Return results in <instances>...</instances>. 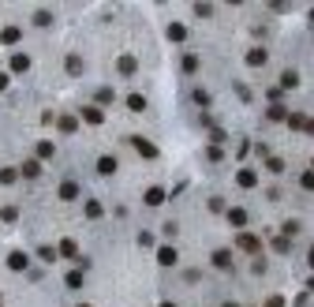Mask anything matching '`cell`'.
Returning <instances> with one entry per match:
<instances>
[{
	"instance_id": "cell-1",
	"label": "cell",
	"mask_w": 314,
	"mask_h": 307,
	"mask_svg": "<svg viewBox=\"0 0 314 307\" xmlns=\"http://www.w3.org/2000/svg\"><path fill=\"white\" fill-rule=\"evenodd\" d=\"M131 143H135V150L142 154V157H157V146L153 143H146V139H138V135H131Z\"/></svg>"
},
{
	"instance_id": "cell-2",
	"label": "cell",
	"mask_w": 314,
	"mask_h": 307,
	"mask_svg": "<svg viewBox=\"0 0 314 307\" xmlns=\"http://www.w3.org/2000/svg\"><path fill=\"white\" fill-rule=\"evenodd\" d=\"M97 172H101V176H112V172H116V157H109V154L97 157Z\"/></svg>"
},
{
	"instance_id": "cell-3",
	"label": "cell",
	"mask_w": 314,
	"mask_h": 307,
	"mask_svg": "<svg viewBox=\"0 0 314 307\" xmlns=\"http://www.w3.org/2000/svg\"><path fill=\"white\" fill-rule=\"evenodd\" d=\"M83 120H86V124H101L105 112H101V109H93V105H83Z\"/></svg>"
},
{
	"instance_id": "cell-4",
	"label": "cell",
	"mask_w": 314,
	"mask_h": 307,
	"mask_svg": "<svg viewBox=\"0 0 314 307\" xmlns=\"http://www.w3.org/2000/svg\"><path fill=\"white\" fill-rule=\"evenodd\" d=\"M116 71H120V75H135V56H120L116 60Z\"/></svg>"
},
{
	"instance_id": "cell-5",
	"label": "cell",
	"mask_w": 314,
	"mask_h": 307,
	"mask_svg": "<svg viewBox=\"0 0 314 307\" xmlns=\"http://www.w3.org/2000/svg\"><path fill=\"white\" fill-rule=\"evenodd\" d=\"M79 195V188H75V180H64V184H60V199H64V203H71V199Z\"/></svg>"
},
{
	"instance_id": "cell-6",
	"label": "cell",
	"mask_w": 314,
	"mask_h": 307,
	"mask_svg": "<svg viewBox=\"0 0 314 307\" xmlns=\"http://www.w3.org/2000/svg\"><path fill=\"white\" fill-rule=\"evenodd\" d=\"M19 176H26V180L42 176V165H38V161H23V169H19Z\"/></svg>"
},
{
	"instance_id": "cell-7",
	"label": "cell",
	"mask_w": 314,
	"mask_h": 307,
	"mask_svg": "<svg viewBox=\"0 0 314 307\" xmlns=\"http://www.w3.org/2000/svg\"><path fill=\"white\" fill-rule=\"evenodd\" d=\"M157 262H161V266H172V262H176V248H169V244H165V248L157 251Z\"/></svg>"
},
{
	"instance_id": "cell-8",
	"label": "cell",
	"mask_w": 314,
	"mask_h": 307,
	"mask_svg": "<svg viewBox=\"0 0 314 307\" xmlns=\"http://www.w3.org/2000/svg\"><path fill=\"white\" fill-rule=\"evenodd\" d=\"M26 262H30V258H26L23 251H11V255H8V266H11V270H26Z\"/></svg>"
},
{
	"instance_id": "cell-9",
	"label": "cell",
	"mask_w": 314,
	"mask_h": 307,
	"mask_svg": "<svg viewBox=\"0 0 314 307\" xmlns=\"http://www.w3.org/2000/svg\"><path fill=\"white\" fill-rule=\"evenodd\" d=\"M142 199H146V206H161V203H165V191H161V188H150Z\"/></svg>"
},
{
	"instance_id": "cell-10",
	"label": "cell",
	"mask_w": 314,
	"mask_h": 307,
	"mask_svg": "<svg viewBox=\"0 0 314 307\" xmlns=\"http://www.w3.org/2000/svg\"><path fill=\"white\" fill-rule=\"evenodd\" d=\"M30 68V56H26V52H15V56H11V71H26Z\"/></svg>"
},
{
	"instance_id": "cell-11",
	"label": "cell",
	"mask_w": 314,
	"mask_h": 307,
	"mask_svg": "<svg viewBox=\"0 0 314 307\" xmlns=\"http://www.w3.org/2000/svg\"><path fill=\"white\" fill-rule=\"evenodd\" d=\"M239 248H243V251H251V255H255V251H258V240L251 236V232H243V236H239Z\"/></svg>"
},
{
	"instance_id": "cell-12",
	"label": "cell",
	"mask_w": 314,
	"mask_h": 307,
	"mask_svg": "<svg viewBox=\"0 0 314 307\" xmlns=\"http://www.w3.org/2000/svg\"><path fill=\"white\" fill-rule=\"evenodd\" d=\"M183 38H187L183 26H179V23H169V42H183Z\"/></svg>"
},
{
	"instance_id": "cell-13",
	"label": "cell",
	"mask_w": 314,
	"mask_h": 307,
	"mask_svg": "<svg viewBox=\"0 0 314 307\" xmlns=\"http://www.w3.org/2000/svg\"><path fill=\"white\" fill-rule=\"evenodd\" d=\"M128 109H131V112H142V109H146V98H142V94H131V98H128Z\"/></svg>"
},
{
	"instance_id": "cell-14",
	"label": "cell",
	"mask_w": 314,
	"mask_h": 307,
	"mask_svg": "<svg viewBox=\"0 0 314 307\" xmlns=\"http://www.w3.org/2000/svg\"><path fill=\"white\" fill-rule=\"evenodd\" d=\"M60 255L64 258H79L75 255V240H60Z\"/></svg>"
},
{
	"instance_id": "cell-15",
	"label": "cell",
	"mask_w": 314,
	"mask_h": 307,
	"mask_svg": "<svg viewBox=\"0 0 314 307\" xmlns=\"http://www.w3.org/2000/svg\"><path fill=\"white\" fill-rule=\"evenodd\" d=\"M19 38H23V34H19L15 26H8V30H4V34H0V42H4V45H15Z\"/></svg>"
},
{
	"instance_id": "cell-16",
	"label": "cell",
	"mask_w": 314,
	"mask_h": 307,
	"mask_svg": "<svg viewBox=\"0 0 314 307\" xmlns=\"http://www.w3.org/2000/svg\"><path fill=\"white\" fill-rule=\"evenodd\" d=\"M213 266H221V270H228V266H232V255H228V251H217V255H213Z\"/></svg>"
},
{
	"instance_id": "cell-17",
	"label": "cell",
	"mask_w": 314,
	"mask_h": 307,
	"mask_svg": "<svg viewBox=\"0 0 314 307\" xmlns=\"http://www.w3.org/2000/svg\"><path fill=\"white\" fill-rule=\"evenodd\" d=\"M228 221L236 225V229H243V225H247V213L243 210H228Z\"/></svg>"
},
{
	"instance_id": "cell-18",
	"label": "cell",
	"mask_w": 314,
	"mask_h": 307,
	"mask_svg": "<svg viewBox=\"0 0 314 307\" xmlns=\"http://www.w3.org/2000/svg\"><path fill=\"white\" fill-rule=\"evenodd\" d=\"M239 184H243V188H255V172H251V169H239Z\"/></svg>"
},
{
	"instance_id": "cell-19",
	"label": "cell",
	"mask_w": 314,
	"mask_h": 307,
	"mask_svg": "<svg viewBox=\"0 0 314 307\" xmlns=\"http://www.w3.org/2000/svg\"><path fill=\"white\" fill-rule=\"evenodd\" d=\"M247 64H266V49H251L247 52Z\"/></svg>"
},
{
	"instance_id": "cell-20",
	"label": "cell",
	"mask_w": 314,
	"mask_h": 307,
	"mask_svg": "<svg viewBox=\"0 0 314 307\" xmlns=\"http://www.w3.org/2000/svg\"><path fill=\"white\" fill-rule=\"evenodd\" d=\"M86 217H101V203H93V199H90V203H86Z\"/></svg>"
},
{
	"instance_id": "cell-21",
	"label": "cell",
	"mask_w": 314,
	"mask_h": 307,
	"mask_svg": "<svg viewBox=\"0 0 314 307\" xmlns=\"http://www.w3.org/2000/svg\"><path fill=\"white\" fill-rule=\"evenodd\" d=\"M68 289H83V273H79V270L68 273Z\"/></svg>"
},
{
	"instance_id": "cell-22",
	"label": "cell",
	"mask_w": 314,
	"mask_h": 307,
	"mask_svg": "<svg viewBox=\"0 0 314 307\" xmlns=\"http://www.w3.org/2000/svg\"><path fill=\"white\" fill-rule=\"evenodd\" d=\"M68 71H71V75H79V71H83V60H79V56H68Z\"/></svg>"
},
{
	"instance_id": "cell-23",
	"label": "cell",
	"mask_w": 314,
	"mask_h": 307,
	"mask_svg": "<svg viewBox=\"0 0 314 307\" xmlns=\"http://www.w3.org/2000/svg\"><path fill=\"white\" fill-rule=\"evenodd\" d=\"M60 131H68V135H71V131H75V120H71V116H60Z\"/></svg>"
},
{
	"instance_id": "cell-24",
	"label": "cell",
	"mask_w": 314,
	"mask_h": 307,
	"mask_svg": "<svg viewBox=\"0 0 314 307\" xmlns=\"http://www.w3.org/2000/svg\"><path fill=\"white\" fill-rule=\"evenodd\" d=\"M15 176H19L15 169H0V184H11V180H15Z\"/></svg>"
},
{
	"instance_id": "cell-25",
	"label": "cell",
	"mask_w": 314,
	"mask_h": 307,
	"mask_svg": "<svg viewBox=\"0 0 314 307\" xmlns=\"http://www.w3.org/2000/svg\"><path fill=\"white\" fill-rule=\"evenodd\" d=\"M195 15H202V19H210V15H213V8H210V4H195Z\"/></svg>"
},
{
	"instance_id": "cell-26",
	"label": "cell",
	"mask_w": 314,
	"mask_h": 307,
	"mask_svg": "<svg viewBox=\"0 0 314 307\" xmlns=\"http://www.w3.org/2000/svg\"><path fill=\"white\" fill-rule=\"evenodd\" d=\"M34 23H38V26H49V23H52V15H49V11H38Z\"/></svg>"
},
{
	"instance_id": "cell-27",
	"label": "cell",
	"mask_w": 314,
	"mask_h": 307,
	"mask_svg": "<svg viewBox=\"0 0 314 307\" xmlns=\"http://www.w3.org/2000/svg\"><path fill=\"white\" fill-rule=\"evenodd\" d=\"M38 255H42V262H52V258H56V251H52V248H38Z\"/></svg>"
},
{
	"instance_id": "cell-28",
	"label": "cell",
	"mask_w": 314,
	"mask_h": 307,
	"mask_svg": "<svg viewBox=\"0 0 314 307\" xmlns=\"http://www.w3.org/2000/svg\"><path fill=\"white\" fill-rule=\"evenodd\" d=\"M288 124H292V128H307V120L299 116V112H292V116H288Z\"/></svg>"
},
{
	"instance_id": "cell-29",
	"label": "cell",
	"mask_w": 314,
	"mask_h": 307,
	"mask_svg": "<svg viewBox=\"0 0 314 307\" xmlns=\"http://www.w3.org/2000/svg\"><path fill=\"white\" fill-rule=\"evenodd\" d=\"M38 154H42V157H52V143H38Z\"/></svg>"
},
{
	"instance_id": "cell-30",
	"label": "cell",
	"mask_w": 314,
	"mask_h": 307,
	"mask_svg": "<svg viewBox=\"0 0 314 307\" xmlns=\"http://www.w3.org/2000/svg\"><path fill=\"white\" fill-rule=\"evenodd\" d=\"M266 307H284V300H280V296H273V300H269Z\"/></svg>"
},
{
	"instance_id": "cell-31",
	"label": "cell",
	"mask_w": 314,
	"mask_h": 307,
	"mask_svg": "<svg viewBox=\"0 0 314 307\" xmlns=\"http://www.w3.org/2000/svg\"><path fill=\"white\" fill-rule=\"evenodd\" d=\"M4 86H8V75H0V90H4Z\"/></svg>"
},
{
	"instance_id": "cell-32",
	"label": "cell",
	"mask_w": 314,
	"mask_h": 307,
	"mask_svg": "<svg viewBox=\"0 0 314 307\" xmlns=\"http://www.w3.org/2000/svg\"><path fill=\"white\" fill-rule=\"evenodd\" d=\"M307 128H311V135H314V120H311V124H307Z\"/></svg>"
},
{
	"instance_id": "cell-33",
	"label": "cell",
	"mask_w": 314,
	"mask_h": 307,
	"mask_svg": "<svg viewBox=\"0 0 314 307\" xmlns=\"http://www.w3.org/2000/svg\"><path fill=\"white\" fill-rule=\"evenodd\" d=\"M311 266H314V251H311Z\"/></svg>"
},
{
	"instance_id": "cell-34",
	"label": "cell",
	"mask_w": 314,
	"mask_h": 307,
	"mask_svg": "<svg viewBox=\"0 0 314 307\" xmlns=\"http://www.w3.org/2000/svg\"><path fill=\"white\" fill-rule=\"evenodd\" d=\"M161 307H176V304H161Z\"/></svg>"
},
{
	"instance_id": "cell-35",
	"label": "cell",
	"mask_w": 314,
	"mask_h": 307,
	"mask_svg": "<svg viewBox=\"0 0 314 307\" xmlns=\"http://www.w3.org/2000/svg\"><path fill=\"white\" fill-rule=\"evenodd\" d=\"M0 307H4V300H0Z\"/></svg>"
},
{
	"instance_id": "cell-36",
	"label": "cell",
	"mask_w": 314,
	"mask_h": 307,
	"mask_svg": "<svg viewBox=\"0 0 314 307\" xmlns=\"http://www.w3.org/2000/svg\"><path fill=\"white\" fill-rule=\"evenodd\" d=\"M311 19H314V11H311Z\"/></svg>"
}]
</instances>
